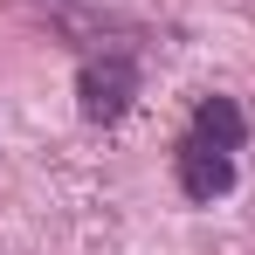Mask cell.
Wrapping results in <instances>:
<instances>
[{"instance_id":"cell-1","label":"cell","mask_w":255,"mask_h":255,"mask_svg":"<svg viewBox=\"0 0 255 255\" xmlns=\"http://www.w3.org/2000/svg\"><path fill=\"white\" fill-rule=\"evenodd\" d=\"M131 104H138V62L131 48H104L76 69V111L90 125H125Z\"/></svg>"},{"instance_id":"cell-2","label":"cell","mask_w":255,"mask_h":255,"mask_svg":"<svg viewBox=\"0 0 255 255\" xmlns=\"http://www.w3.org/2000/svg\"><path fill=\"white\" fill-rule=\"evenodd\" d=\"M172 179H179V193L193 200V207H214V200H228L235 193V152H221L207 138H179V152H172Z\"/></svg>"},{"instance_id":"cell-3","label":"cell","mask_w":255,"mask_h":255,"mask_svg":"<svg viewBox=\"0 0 255 255\" xmlns=\"http://www.w3.org/2000/svg\"><path fill=\"white\" fill-rule=\"evenodd\" d=\"M193 138H207V145H221V152H242V138H249V118H242V104L235 97H200L193 104Z\"/></svg>"}]
</instances>
